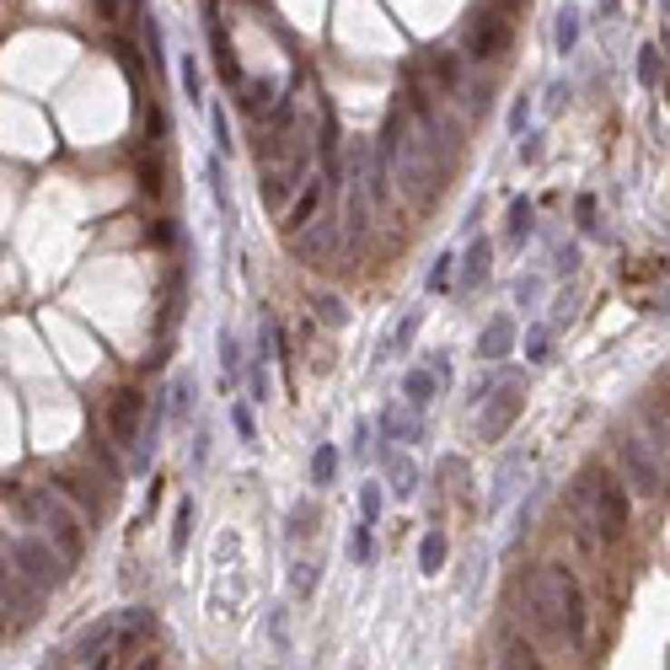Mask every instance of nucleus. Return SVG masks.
Segmentation results:
<instances>
[{
	"label": "nucleus",
	"mask_w": 670,
	"mask_h": 670,
	"mask_svg": "<svg viewBox=\"0 0 670 670\" xmlns=\"http://www.w3.org/2000/svg\"><path fill=\"white\" fill-rule=\"evenodd\" d=\"M375 161L392 172V183L403 188L419 209L434 199V188H440V151L419 134V123H413L408 108H392L386 113V129L375 140Z\"/></svg>",
	"instance_id": "f257e3e1"
},
{
	"label": "nucleus",
	"mask_w": 670,
	"mask_h": 670,
	"mask_svg": "<svg viewBox=\"0 0 670 670\" xmlns=\"http://www.w3.org/2000/svg\"><path fill=\"white\" fill-rule=\"evenodd\" d=\"M27 520L38 526V537L44 542H54L60 548V558L64 563H75L81 552H86V531H81V510L64 499L54 483H44V488H27Z\"/></svg>",
	"instance_id": "f03ea898"
},
{
	"label": "nucleus",
	"mask_w": 670,
	"mask_h": 670,
	"mask_svg": "<svg viewBox=\"0 0 670 670\" xmlns=\"http://www.w3.org/2000/svg\"><path fill=\"white\" fill-rule=\"evenodd\" d=\"M537 585L548 590L552 617H558V627H563V644L585 649V638H590V607H585V585H579V574H574L563 558H548V563L537 568Z\"/></svg>",
	"instance_id": "7ed1b4c3"
},
{
	"label": "nucleus",
	"mask_w": 670,
	"mask_h": 670,
	"mask_svg": "<svg viewBox=\"0 0 670 670\" xmlns=\"http://www.w3.org/2000/svg\"><path fill=\"white\" fill-rule=\"evenodd\" d=\"M5 563H11V574H22V579H27V585H38V590L60 585L64 568H70V563L60 558V548H54V542H44L38 531H33V537H11V542H5Z\"/></svg>",
	"instance_id": "20e7f679"
},
{
	"label": "nucleus",
	"mask_w": 670,
	"mask_h": 670,
	"mask_svg": "<svg viewBox=\"0 0 670 670\" xmlns=\"http://www.w3.org/2000/svg\"><path fill=\"white\" fill-rule=\"evenodd\" d=\"M461 38H467V54L472 60H499L510 49V5H478L467 16Z\"/></svg>",
	"instance_id": "39448f33"
},
{
	"label": "nucleus",
	"mask_w": 670,
	"mask_h": 670,
	"mask_svg": "<svg viewBox=\"0 0 670 670\" xmlns=\"http://www.w3.org/2000/svg\"><path fill=\"white\" fill-rule=\"evenodd\" d=\"M622 483L627 493H638V499H655L660 493V461H655V451L638 440V434H622Z\"/></svg>",
	"instance_id": "423d86ee"
},
{
	"label": "nucleus",
	"mask_w": 670,
	"mask_h": 670,
	"mask_svg": "<svg viewBox=\"0 0 670 670\" xmlns=\"http://www.w3.org/2000/svg\"><path fill=\"white\" fill-rule=\"evenodd\" d=\"M627 515H633L627 488L601 472V478H596V520H601V537H607V542H617V537L627 531Z\"/></svg>",
	"instance_id": "0eeeda50"
},
{
	"label": "nucleus",
	"mask_w": 670,
	"mask_h": 670,
	"mask_svg": "<svg viewBox=\"0 0 670 670\" xmlns=\"http://www.w3.org/2000/svg\"><path fill=\"white\" fill-rule=\"evenodd\" d=\"M520 408H526V381L510 375V381L493 392V403H483V440H504V429L515 424Z\"/></svg>",
	"instance_id": "6e6552de"
},
{
	"label": "nucleus",
	"mask_w": 670,
	"mask_h": 670,
	"mask_svg": "<svg viewBox=\"0 0 670 670\" xmlns=\"http://www.w3.org/2000/svg\"><path fill=\"white\" fill-rule=\"evenodd\" d=\"M38 596H44L38 585H27L22 574H5V627H11V633H22V627L38 617Z\"/></svg>",
	"instance_id": "1a4fd4ad"
},
{
	"label": "nucleus",
	"mask_w": 670,
	"mask_h": 670,
	"mask_svg": "<svg viewBox=\"0 0 670 670\" xmlns=\"http://www.w3.org/2000/svg\"><path fill=\"white\" fill-rule=\"evenodd\" d=\"M140 413H145V397H140L134 386L113 392V403H108V424H113V440H119V445H134V434H140Z\"/></svg>",
	"instance_id": "9d476101"
},
{
	"label": "nucleus",
	"mask_w": 670,
	"mask_h": 670,
	"mask_svg": "<svg viewBox=\"0 0 670 670\" xmlns=\"http://www.w3.org/2000/svg\"><path fill=\"white\" fill-rule=\"evenodd\" d=\"M322 204H327V178H311V188L301 193V204H296V209L285 215V231H290V242L301 237L306 226L316 220V215H322Z\"/></svg>",
	"instance_id": "9b49d317"
},
{
	"label": "nucleus",
	"mask_w": 670,
	"mask_h": 670,
	"mask_svg": "<svg viewBox=\"0 0 670 670\" xmlns=\"http://www.w3.org/2000/svg\"><path fill=\"white\" fill-rule=\"evenodd\" d=\"M499 665H504V670H542L537 649H531V644H526V638H520L510 622L499 627Z\"/></svg>",
	"instance_id": "f8f14e48"
},
{
	"label": "nucleus",
	"mask_w": 670,
	"mask_h": 670,
	"mask_svg": "<svg viewBox=\"0 0 670 670\" xmlns=\"http://www.w3.org/2000/svg\"><path fill=\"white\" fill-rule=\"evenodd\" d=\"M333 242H338V226H333V220H316L311 231H301V237L290 242V252H296L301 263H316V257H327V252H333Z\"/></svg>",
	"instance_id": "ddd939ff"
},
{
	"label": "nucleus",
	"mask_w": 670,
	"mask_h": 670,
	"mask_svg": "<svg viewBox=\"0 0 670 670\" xmlns=\"http://www.w3.org/2000/svg\"><path fill=\"white\" fill-rule=\"evenodd\" d=\"M515 349V322L510 316H493L483 327V338H478V360H504Z\"/></svg>",
	"instance_id": "4468645a"
},
{
	"label": "nucleus",
	"mask_w": 670,
	"mask_h": 670,
	"mask_svg": "<svg viewBox=\"0 0 670 670\" xmlns=\"http://www.w3.org/2000/svg\"><path fill=\"white\" fill-rule=\"evenodd\" d=\"M520 467H526V451H510L504 461H499V478H493V504H504L510 499V488L520 478Z\"/></svg>",
	"instance_id": "2eb2a0df"
},
{
	"label": "nucleus",
	"mask_w": 670,
	"mask_h": 670,
	"mask_svg": "<svg viewBox=\"0 0 670 670\" xmlns=\"http://www.w3.org/2000/svg\"><path fill=\"white\" fill-rule=\"evenodd\" d=\"M403 392H408V408H429V403H434V392H440V381H434L429 370H413V375L403 381Z\"/></svg>",
	"instance_id": "dca6fc26"
},
{
	"label": "nucleus",
	"mask_w": 670,
	"mask_h": 670,
	"mask_svg": "<svg viewBox=\"0 0 670 670\" xmlns=\"http://www.w3.org/2000/svg\"><path fill=\"white\" fill-rule=\"evenodd\" d=\"M333 478H338V451L333 445H316L311 451V488H327Z\"/></svg>",
	"instance_id": "f3484780"
},
{
	"label": "nucleus",
	"mask_w": 670,
	"mask_h": 670,
	"mask_svg": "<svg viewBox=\"0 0 670 670\" xmlns=\"http://www.w3.org/2000/svg\"><path fill=\"white\" fill-rule=\"evenodd\" d=\"M488 257H493V247H488V242H472V247H467V257H461V285H478V279H488Z\"/></svg>",
	"instance_id": "a211bd4d"
},
{
	"label": "nucleus",
	"mask_w": 670,
	"mask_h": 670,
	"mask_svg": "<svg viewBox=\"0 0 670 670\" xmlns=\"http://www.w3.org/2000/svg\"><path fill=\"white\" fill-rule=\"evenodd\" d=\"M638 81H644L649 92L665 81V60H660V49H655V44H644V49H638Z\"/></svg>",
	"instance_id": "6ab92c4d"
},
{
	"label": "nucleus",
	"mask_w": 670,
	"mask_h": 670,
	"mask_svg": "<svg viewBox=\"0 0 670 670\" xmlns=\"http://www.w3.org/2000/svg\"><path fill=\"white\" fill-rule=\"evenodd\" d=\"M413 488H419V467L408 456H392V493L397 499H413Z\"/></svg>",
	"instance_id": "aec40b11"
},
{
	"label": "nucleus",
	"mask_w": 670,
	"mask_h": 670,
	"mask_svg": "<svg viewBox=\"0 0 670 670\" xmlns=\"http://www.w3.org/2000/svg\"><path fill=\"white\" fill-rule=\"evenodd\" d=\"M579 27H585V22H579V11H574V5H563V11H558V54H574Z\"/></svg>",
	"instance_id": "412c9836"
},
{
	"label": "nucleus",
	"mask_w": 670,
	"mask_h": 670,
	"mask_svg": "<svg viewBox=\"0 0 670 670\" xmlns=\"http://www.w3.org/2000/svg\"><path fill=\"white\" fill-rule=\"evenodd\" d=\"M140 188H145L151 199L167 188V183H161V151H140Z\"/></svg>",
	"instance_id": "4be33fe9"
},
{
	"label": "nucleus",
	"mask_w": 670,
	"mask_h": 670,
	"mask_svg": "<svg viewBox=\"0 0 670 670\" xmlns=\"http://www.w3.org/2000/svg\"><path fill=\"white\" fill-rule=\"evenodd\" d=\"M237 375H242V349H237V338H231V333H220V381L231 386Z\"/></svg>",
	"instance_id": "5701e85b"
},
{
	"label": "nucleus",
	"mask_w": 670,
	"mask_h": 670,
	"mask_svg": "<svg viewBox=\"0 0 670 670\" xmlns=\"http://www.w3.org/2000/svg\"><path fill=\"white\" fill-rule=\"evenodd\" d=\"M440 563H445V537L429 531L424 542H419V568H424V574H440Z\"/></svg>",
	"instance_id": "b1692460"
},
{
	"label": "nucleus",
	"mask_w": 670,
	"mask_h": 670,
	"mask_svg": "<svg viewBox=\"0 0 670 670\" xmlns=\"http://www.w3.org/2000/svg\"><path fill=\"white\" fill-rule=\"evenodd\" d=\"M188 531H193V499H183L178 515H172V552L188 548Z\"/></svg>",
	"instance_id": "393cba45"
},
{
	"label": "nucleus",
	"mask_w": 670,
	"mask_h": 670,
	"mask_svg": "<svg viewBox=\"0 0 670 670\" xmlns=\"http://www.w3.org/2000/svg\"><path fill=\"white\" fill-rule=\"evenodd\" d=\"M381 424H386V434H392V440H419V419H413V413H397V408H392Z\"/></svg>",
	"instance_id": "a878e982"
},
{
	"label": "nucleus",
	"mask_w": 670,
	"mask_h": 670,
	"mask_svg": "<svg viewBox=\"0 0 670 670\" xmlns=\"http://www.w3.org/2000/svg\"><path fill=\"white\" fill-rule=\"evenodd\" d=\"M316 316H322L327 327H344V322H349V306L338 301V296H316Z\"/></svg>",
	"instance_id": "bb28decb"
},
{
	"label": "nucleus",
	"mask_w": 670,
	"mask_h": 670,
	"mask_svg": "<svg viewBox=\"0 0 670 670\" xmlns=\"http://www.w3.org/2000/svg\"><path fill=\"white\" fill-rule=\"evenodd\" d=\"M526 231H531V204L515 199V204H510V242H520Z\"/></svg>",
	"instance_id": "cd10ccee"
},
{
	"label": "nucleus",
	"mask_w": 670,
	"mask_h": 670,
	"mask_svg": "<svg viewBox=\"0 0 670 670\" xmlns=\"http://www.w3.org/2000/svg\"><path fill=\"white\" fill-rule=\"evenodd\" d=\"M413 333H419V311H408V316H403V327L386 338V349H392V354H403V349L413 344Z\"/></svg>",
	"instance_id": "c85d7f7f"
},
{
	"label": "nucleus",
	"mask_w": 670,
	"mask_h": 670,
	"mask_svg": "<svg viewBox=\"0 0 670 670\" xmlns=\"http://www.w3.org/2000/svg\"><path fill=\"white\" fill-rule=\"evenodd\" d=\"M183 92H188V102H204V75H199L193 54H183Z\"/></svg>",
	"instance_id": "c756f323"
},
{
	"label": "nucleus",
	"mask_w": 670,
	"mask_h": 670,
	"mask_svg": "<svg viewBox=\"0 0 670 670\" xmlns=\"http://www.w3.org/2000/svg\"><path fill=\"white\" fill-rule=\"evenodd\" d=\"M172 413H178V419L193 413V375H188V370H183V381L172 386Z\"/></svg>",
	"instance_id": "7c9ffc66"
},
{
	"label": "nucleus",
	"mask_w": 670,
	"mask_h": 670,
	"mask_svg": "<svg viewBox=\"0 0 670 670\" xmlns=\"http://www.w3.org/2000/svg\"><path fill=\"white\" fill-rule=\"evenodd\" d=\"M370 552H375V542H370V526L360 520L354 537H349V558H354V563H370Z\"/></svg>",
	"instance_id": "2f4dec72"
},
{
	"label": "nucleus",
	"mask_w": 670,
	"mask_h": 670,
	"mask_svg": "<svg viewBox=\"0 0 670 670\" xmlns=\"http://www.w3.org/2000/svg\"><path fill=\"white\" fill-rule=\"evenodd\" d=\"M360 515H365V526H375V520H381V488H375V483L360 488Z\"/></svg>",
	"instance_id": "473e14b6"
},
{
	"label": "nucleus",
	"mask_w": 670,
	"mask_h": 670,
	"mask_svg": "<svg viewBox=\"0 0 670 670\" xmlns=\"http://www.w3.org/2000/svg\"><path fill=\"white\" fill-rule=\"evenodd\" d=\"M526 360H531V365L548 360V327H531V333H526Z\"/></svg>",
	"instance_id": "72a5a7b5"
},
{
	"label": "nucleus",
	"mask_w": 670,
	"mask_h": 670,
	"mask_svg": "<svg viewBox=\"0 0 670 670\" xmlns=\"http://www.w3.org/2000/svg\"><path fill=\"white\" fill-rule=\"evenodd\" d=\"M242 102H247V113H263V102H268V81H247Z\"/></svg>",
	"instance_id": "f704fd0d"
},
{
	"label": "nucleus",
	"mask_w": 670,
	"mask_h": 670,
	"mask_svg": "<svg viewBox=\"0 0 670 670\" xmlns=\"http://www.w3.org/2000/svg\"><path fill=\"white\" fill-rule=\"evenodd\" d=\"M504 381H510V375H478V381H472V397H478V403H493V392H499Z\"/></svg>",
	"instance_id": "c9c22d12"
},
{
	"label": "nucleus",
	"mask_w": 670,
	"mask_h": 670,
	"mask_svg": "<svg viewBox=\"0 0 670 670\" xmlns=\"http://www.w3.org/2000/svg\"><path fill=\"white\" fill-rule=\"evenodd\" d=\"M451 268H456L451 257H434V268H429V290H445V285H451Z\"/></svg>",
	"instance_id": "e433bc0d"
},
{
	"label": "nucleus",
	"mask_w": 670,
	"mask_h": 670,
	"mask_svg": "<svg viewBox=\"0 0 670 670\" xmlns=\"http://www.w3.org/2000/svg\"><path fill=\"white\" fill-rule=\"evenodd\" d=\"M316 590V563H296V596H311Z\"/></svg>",
	"instance_id": "4c0bfd02"
},
{
	"label": "nucleus",
	"mask_w": 670,
	"mask_h": 670,
	"mask_svg": "<svg viewBox=\"0 0 670 670\" xmlns=\"http://www.w3.org/2000/svg\"><path fill=\"white\" fill-rule=\"evenodd\" d=\"M226 172H220V156H209V183H215V204L226 209V183H220Z\"/></svg>",
	"instance_id": "58836bf2"
},
{
	"label": "nucleus",
	"mask_w": 670,
	"mask_h": 670,
	"mask_svg": "<svg viewBox=\"0 0 670 670\" xmlns=\"http://www.w3.org/2000/svg\"><path fill=\"white\" fill-rule=\"evenodd\" d=\"M252 397H257V403H268V370H263V365L252 370Z\"/></svg>",
	"instance_id": "ea45409f"
},
{
	"label": "nucleus",
	"mask_w": 670,
	"mask_h": 670,
	"mask_svg": "<svg viewBox=\"0 0 670 670\" xmlns=\"http://www.w3.org/2000/svg\"><path fill=\"white\" fill-rule=\"evenodd\" d=\"M526 113H531V102L520 97V102H515V113H510V134H520V129H526Z\"/></svg>",
	"instance_id": "a19ab883"
},
{
	"label": "nucleus",
	"mask_w": 670,
	"mask_h": 670,
	"mask_svg": "<svg viewBox=\"0 0 670 670\" xmlns=\"http://www.w3.org/2000/svg\"><path fill=\"white\" fill-rule=\"evenodd\" d=\"M515 296H520V306H537V296H542V285H537V279H520V290H515Z\"/></svg>",
	"instance_id": "79ce46f5"
},
{
	"label": "nucleus",
	"mask_w": 670,
	"mask_h": 670,
	"mask_svg": "<svg viewBox=\"0 0 670 670\" xmlns=\"http://www.w3.org/2000/svg\"><path fill=\"white\" fill-rule=\"evenodd\" d=\"M231 424H237V434H242V440H252V413H247V408H237V413H231Z\"/></svg>",
	"instance_id": "37998d69"
},
{
	"label": "nucleus",
	"mask_w": 670,
	"mask_h": 670,
	"mask_svg": "<svg viewBox=\"0 0 670 670\" xmlns=\"http://www.w3.org/2000/svg\"><path fill=\"white\" fill-rule=\"evenodd\" d=\"M579 226H596V199H590V193L579 199Z\"/></svg>",
	"instance_id": "c03bdc74"
},
{
	"label": "nucleus",
	"mask_w": 670,
	"mask_h": 670,
	"mask_svg": "<svg viewBox=\"0 0 670 670\" xmlns=\"http://www.w3.org/2000/svg\"><path fill=\"white\" fill-rule=\"evenodd\" d=\"M520 156H526V161H537V156H542V140H537V134H526V145H520Z\"/></svg>",
	"instance_id": "a18cd8bd"
},
{
	"label": "nucleus",
	"mask_w": 670,
	"mask_h": 670,
	"mask_svg": "<svg viewBox=\"0 0 670 670\" xmlns=\"http://www.w3.org/2000/svg\"><path fill=\"white\" fill-rule=\"evenodd\" d=\"M354 451H360V456L370 451V429L365 424H354Z\"/></svg>",
	"instance_id": "49530a36"
}]
</instances>
